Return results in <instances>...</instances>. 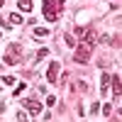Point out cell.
Masks as SVG:
<instances>
[{"mask_svg": "<svg viewBox=\"0 0 122 122\" xmlns=\"http://www.w3.org/2000/svg\"><path fill=\"white\" fill-rule=\"evenodd\" d=\"M0 27H3V29H10V22H7V20H3V17H0Z\"/></svg>", "mask_w": 122, "mask_h": 122, "instance_id": "15", "label": "cell"}, {"mask_svg": "<svg viewBox=\"0 0 122 122\" xmlns=\"http://www.w3.org/2000/svg\"><path fill=\"white\" fill-rule=\"evenodd\" d=\"M110 112H112V107H110V103H105V105H103V115L110 117Z\"/></svg>", "mask_w": 122, "mask_h": 122, "instance_id": "11", "label": "cell"}, {"mask_svg": "<svg viewBox=\"0 0 122 122\" xmlns=\"http://www.w3.org/2000/svg\"><path fill=\"white\" fill-rule=\"evenodd\" d=\"M100 42H103V44H112V39H110L107 34H103V37H100Z\"/></svg>", "mask_w": 122, "mask_h": 122, "instance_id": "13", "label": "cell"}, {"mask_svg": "<svg viewBox=\"0 0 122 122\" xmlns=\"http://www.w3.org/2000/svg\"><path fill=\"white\" fill-rule=\"evenodd\" d=\"M17 120L20 122H27V112H17Z\"/></svg>", "mask_w": 122, "mask_h": 122, "instance_id": "16", "label": "cell"}, {"mask_svg": "<svg viewBox=\"0 0 122 122\" xmlns=\"http://www.w3.org/2000/svg\"><path fill=\"white\" fill-rule=\"evenodd\" d=\"M10 22H12V25H22V22H25V20H22V17H20V15H10Z\"/></svg>", "mask_w": 122, "mask_h": 122, "instance_id": "10", "label": "cell"}, {"mask_svg": "<svg viewBox=\"0 0 122 122\" xmlns=\"http://www.w3.org/2000/svg\"><path fill=\"white\" fill-rule=\"evenodd\" d=\"M110 83H112V76H110V73H103V76H100V93H103V95H107Z\"/></svg>", "mask_w": 122, "mask_h": 122, "instance_id": "5", "label": "cell"}, {"mask_svg": "<svg viewBox=\"0 0 122 122\" xmlns=\"http://www.w3.org/2000/svg\"><path fill=\"white\" fill-rule=\"evenodd\" d=\"M59 3H61V5H64V3H66V0H59Z\"/></svg>", "mask_w": 122, "mask_h": 122, "instance_id": "18", "label": "cell"}, {"mask_svg": "<svg viewBox=\"0 0 122 122\" xmlns=\"http://www.w3.org/2000/svg\"><path fill=\"white\" fill-rule=\"evenodd\" d=\"M34 34L37 37H46L49 34V27H34Z\"/></svg>", "mask_w": 122, "mask_h": 122, "instance_id": "9", "label": "cell"}, {"mask_svg": "<svg viewBox=\"0 0 122 122\" xmlns=\"http://www.w3.org/2000/svg\"><path fill=\"white\" fill-rule=\"evenodd\" d=\"M17 5L22 12H32V0H17Z\"/></svg>", "mask_w": 122, "mask_h": 122, "instance_id": "8", "label": "cell"}, {"mask_svg": "<svg viewBox=\"0 0 122 122\" xmlns=\"http://www.w3.org/2000/svg\"><path fill=\"white\" fill-rule=\"evenodd\" d=\"M5 64L7 66H15V64H20V44H10L7 46V51H5Z\"/></svg>", "mask_w": 122, "mask_h": 122, "instance_id": "3", "label": "cell"}, {"mask_svg": "<svg viewBox=\"0 0 122 122\" xmlns=\"http://www.w3.org/2000/svg\"><path fill=\"white\" fill-rule=\"evenodd\" d=\"M81 37H83V42H88V44H93V42H95V32H93L90 27H88V29L83 27V32H81Z\"/></svg>", "mask_w": 122, "mask_h": 122, "instance_id": "7", "label": "cell"}, {"mask_svg": "<svg viewBox=\"0 0 122 122\" xmlns=\"http://www.w3.org/2000/svg\"><path fill=\"white\" fill-rule=\"evenodd\" d=\"M25 107H27L32 115H39V112H42V103H37V100H25Z\"/></svg>", "mask_w": 122, "mask_h": 122, "instance_id": "6", "label": "cell"}, {"mask_svg": "<svg viewBox=\"0 0 122 122\" xmlns=\"http://www.w3.org/2000/svg\"><path fill=\"white\" fill-rule=\"evenodd\" d=\"M61 5L59 0H44V17L49 20V22H56V20L61 17Z\"/></svg>", "mask_w": 122, "mask_h": 122, "instance_id": "1", "label": "cell"}, {"mask_svg": "<svg viewBox=\"0 0 122 122\" xmlns=\"http://www.w3.org/2000/svg\"><path fill=\"white\" fill-rule=\"evenodd\" d=\"M3 5H5V0H0V7H3Z\"/></svg>", "mask_w": 122, "mask_h": 122, "instance_id": "17", "label": "cell"}, {"mask_svg": "<svg viewBox=\"0 0 122 122\" xmlns=\"http://www.w3.org/2000/svg\"><path fill=\"white\" fill-rule=\"evenodd\" d=\"M3 83H5V86H12L15 78H12V76H3Z\"/></svg>", "mask_w": 122, "mask_h": 122, "instance_id": "12", "label": "cell"}, {"mask_svg": "<svg viewBox=\"0 0 122 122\" xmlns=\"http://www.w3.org/2000/svg\"><path fill=\"white\" fill-rule=\"evenodd\" d=\"M66 44H68V46H76V39H73V37H68V34H66Z\"/></svg>", "mask_w": 122, "mask_h": 122, "instance_id": "14", "label": "cell"}, {"mask_svg": "<svg viewBox=\"0 0 122 122\" xmlns=\"http://www.w3.org/2000/svg\"><path fill=\"white\" fill-rule=\"evenodd\" d=\"M90 51H93V44H88V42H81L76 46V54L73 59L78 61V64H88V59H90Z\"/></svg>", "mask_w": 122, "mask_h": 122, "instance_id": "2", "label": "cell"}, {"mask_svg": "<svg viewBox=\"0 0 122 122\" xmlns=\"http://www.w3.org/2000/svg\"><path fill=\"white\" fill-rule=\"evenodd\" d=\"M59 61H51V64H49V71H46V81L49 83H56L59 81Z\"/></svg>", "mask_w": 122, "mask_h": 122, "instance_id": "4", "label": "cell"}]
</instances>
